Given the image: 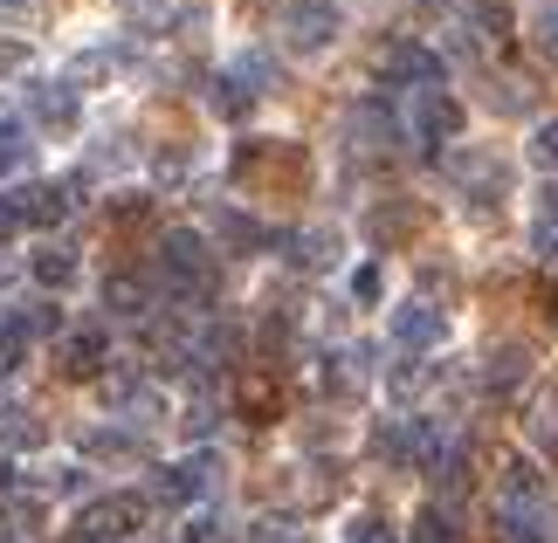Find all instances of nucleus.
<instances>
[{
  "label": "nucleus",
  "mask_w": 558,
  "mask_h": 543,
  "mask_svg": "<svg viewBox=\"0 0 558 543\" xmlns=\"http://www.w3.org/2000/svg\"><path fill=\"white\" fill-rule=\"evenodd\" d=\"M35 275H41V282H56V289H62V282L76 275V262H70L62 248H41V255H35Z\"/></svg>",
  "instance_id": "nucleus-7"
},
{
  "label": "nucleus",
  "mask_w": 558,
  "mask_h": 543,
  "mask_svg": "<svg viewBox=\"0 0 558 543\" xmlns=\"http://www.w3.org/2000/svg\"><path fill=\"white\" fill-rule=\"evenodd\" d=\"M21 151H28V132H21L14 118H0V165H14Z\"/></svg>",
  "instance_id": "nucleus-8"
},
{
  "label": "nucleus",
  "mask_w": 558,
  "mask_h": 543,
  "mask_svg": "<svg viewBox=\"0 0 558 543\" xmlns=\"http://www.w3.org/2000/svg\"><path fill=\"white\" fill-rule=\"evenodd\" d=\"M132 523H138V503L118 495V503H97L90 516H83V536H90V543H118V536H132Z\"/></svg>",
  "instance_id": "nucleus-3"
},
{
  "label": "nucleus",
  "mask_w": 558,
  "mask_h": 543,
  "mask_svg": "<svg viewBox=\"0 0 558 543\" xmlns=\"http://www.w3.org/2000/svg\"><path fill=\"white\" fill-rule=\"evenodd\" d=\"M41 14V0H0V28H28Z\"/></svg>",
  "instance_id": "nucleus-9"
},
{
  "label": "nucleus",
  "mask_w": 558,
  "mask_h": 543,
  "mask_svg": "<svg viewBox=\"0 0 558 543\" xmlns=\"http://www.w3.org/2000/svg\"><path fill=\"white\" fill-rule=\"evenodd\" d=\"M28 111H35L41 132H70V124H76V90H70V83H35Z\"/></svg>",
  "instance_id": "nucleus-2"
},
{
  "label": "nucleus",
  "mask_w": 558,
  "mask_h": 543,
  "mask_svg": "<svg viewBox=\"0 0 558 543\" xmlns=\"http://www.w3.org/2000/svg\"><path fill=\"white\" fill-rule=\"evenodd\" d=\"M393 331H400L407 344H427V337L441 331V323H435V310H421V303H414V310H400V323H393Z\"/></svg>",
  "instance_id": "nucleus-6"
},
{
  "label": "nucleus",
  "mask_w": 558,
  "mask_h": 543,
  "mask_svg": "<svg viewBox=\"0 0 558 543\" xmlns=\"http://www.w3.org/2000/svg\"><path fill=\"white\" fill-rule=\"evenodd\" d=\"M421 543H448V530H441V516H421Z\"/></svg>",
  "instance_id": "nucleus-12"
},
{
  "label": "nucleus",
  "mask_w": 558,
  "mask_h": 543,
  "mask_svg": "<svg viewBox=\"0 0 558 543\" xmlns=\"http://www.w3.org/2000/svg\"><path fill=\"white\" fill-rule=\"evenodd\" d=\"M28 331H21V323L8 317V323H0V379H8V372H21V358H28Z\"/></svg>",
  "instance_id": "nucleus-5"
},
{
  "label": "nucleus",
  "mask_w": 558,
  "mask_h": 543,
  "mask_svg": "<svg viewBox=\"0 0 558 543\" xmlns=\"http://www.w3.org/2000/svg\"><path fill=\"white\" fill-rule=\"evenodd\" d=\"M21 221H28L21 193H0V242H8V234H21Z\"/></svg>",
  "instance_id": "nucleus-10"
},
{
  "label": "nucleus",
  "mask_w": 558,
  "mask_h": 543,
  "mask_svg": "<svg viewBox=\"0 0 558 543\" xmlns=\"http://www.w3.org/2000/svg\"><path fill=\"white\" fill-rule=\"evenodd\" d=\"M62 372H70V379H90L97 372V365H104V337L97 331H76V337H62Z\"/></svg>",
  "instance_id": "nucleus-4"
},
{
  "label": "nucleus",
  "mask_w": 558,
  "mask_h": 543,
  "mask_svg": "<svg viewBox=\"0 0 558 543\" xmlns=\"http://www.w3.org/2000/svg\"><path fill=\"white\" fill-rule=\"evenodd\" d=\"M345 543H393V530H386L379 516H359V523L345 530Z\"/></svg>",
  "instance_id": "nucleus-11"
},
{
  "label": "nucleus",
  "mask_w": 558,
  "mask_h": 543,
  "mask_svg": "<svg viewBox=\"0 0 558 543\" xmlns=\"http://www.w3.org/2000/svg\"><path fill=\"white\" fill-rule=\"evenodd\" d=\"M283 28H290L296 49H325V41L338 35V14L325 8V0H290V8H283Z\"/></svg>",
  "instance_id": "nucleus-1"
},
{
  "label": "nucleus",
  "mask_w": 558,
  "mask_h": 543,
  "mask_svg": "<svg viewBox=\"0 0 558 543\" xmlns=\"http://www.w3.org/2000/svg\"><path fill=\"white\" fill-rule=\"evenodd\" d=\"M538 159H551V165H558V132H545V138H538Z\"/></svg>",
  "instance_id": "nucleus-13"
}]
</instances>
